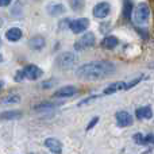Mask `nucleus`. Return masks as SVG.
<instances>
[{"label":"nucleus","mask_w":154,"mask_h":154,"mask_svg":"<svg viewBox=\"0 0 154 154\" xmlns=\"http://www.w3.org/2000/svg\"><path fill=\"white\" fill-rule=\"evenodd\" d=\"M3 88H4V81H2V80H0V91H2Z\"/></svg>","instance_id":"27"},{"label":"nucleus","mask_w":154,"mask_h":154,"mask_svg":"<svg viewBox=\"0 0 154 154\" xmlns=\"http://www.w3.org/2000/svg\"><path fill=\"white\" fill-rule=\"evenodd\" d=\"M145 143L154 145V134H147V135H145Z\"/></svg>","instance_id":"23"},{"label":"nucleus","mask_w":154,"mask_h":154,"mask_svg":"<svg viewBox=\"0 0 154 154\" xmlns=\"http://www.w3.org/2000/svg\"><path fill=\"white\" fill-rule=\"evenodd\" d=\"M70 5L75 11H80L84 5V0H70Z\"/></svg>","instance_id":"20"},{"label":"nucleus","mask_w":154,"mask_h":154,"mask_svg":"<svg viewBox=\"0 0 154 154\" xmlns=\"http://www.w3.org/2000/svg\"><path fill=\"white\" fill-rule=\"evenodd\" d=\"M109 11H111V5L107 2H101L99 4H96L95 8H93V16L97 19H104L106 16H108Z\"/></svg>","instance_id":"6"},{"label":"nucleus","mask_w":154,"mask_h":154,"mask_svg":"<svg viewBox=\"0 0 154 154\" xmlns=\"http://www.w3.org/2000/svg\"><path fill=\"white\" fill-rule=\"evenodd\" d=\"M115 72V65L109 61H95L84 64L77 69L76 76L81 80H100L111 76Z\"/></svg>","instance_id":"1"},{"label":"nucleus","mask_w":154,"mask_h":154,"mask_svg":"<svg viewBox=\"0 0 154 154\" xmlns=\"http://www.w3.org/2000/svg\"><path fill=\"white\" fill-rule=\"evenodd\" d=\"M150 18V8L147 4L145 3H141L135 7L133 12V19L135 22V24H146L149 22Z\"/></svg>","instance_id":"2"},{"label":"nucleus","mask_w":154,"mask_h":154,"mask_svg":"<svg viewBox=\"0 0 154 154\" xmlns=\"http://www.w3.org/2000/svg\"><path fill=\"white\" fill-rule=\"evenodd\" d=\"M20 101V97H19L18 95H11V96H8V97H4L2 100V103L3 104H16V103H19Z\"/></svg>","instance_id":"18"},{"label":"nucleus","mask_w":154,"mask_h":154,"mask_svg":"<svg viewBox=\"0 0 154 154\" xmlns=\"http://www.w3.org/2000/svg\"><path fill=\"white\" fill-rule=\"evenodd\" d=\"M3 61V57H2V54H0V62H2Z\"/></svg>","instance_id":"28"},{"label":"nucleus","mask_w":154,"mask_h":154,"mask_svg":"<svg viewBox=\"0 0 154 154\" xmlns=\"http://www.w3.org/2000/svg\"><path fill=\"white\" fill-rule=\"evenodd\" d=\"M96 43V38L93 32H85L80 39H77V42L75 43V49L79 51L85 50V49H89L92 46H95Z\"/></svg>","instance_id":"4"},{"label":"nucleus","mask_w":154,"mask_h":154,"mask_svg":"<svg viewBox=\"0 0 154 154\" xmlns=\"http://www.w3.org/2000/svg\"><path fill=\"white\" fill-rule=\"evenodd\" d=\"M135 115L138 119H150L153 116V109L150 107H141L135 109Z\"/></svg>","instance_id":"14"},{"label":"nucleus","mask_w":154,"mask_h":154,"mask_svg":"<svg viewBox=\"0 0 154 154\" xmlns=\"http://www.w3.org/2000/svg\"><path fill=\"white\" fill-rule=\"evenodd\" d=\"M133 139H134V142H135V143H145V135H142L141 133L134 134Z\"/></svg>","instance_id":"21"},{"label":"nucleus","mask_w":154,"mask_h":154,"mask_svg":"<svg viewBox=\"0 0 154 154\" xmlns=\"http://www.w3.org/2000/svg\"><path fill=\"white\" fill-rule=\"evenodd\" d=\"M46 45L45 42V38L41 37V35H35V37H32L31 39H30V46H31V49H34V50H41V49H43Z\"/></svg>","instance_id":"13"},{"label":"nucleus","mask_w":154,"mask_h":154,"mask_svg":"<svg viewBox=\"0 0 154 154\" xmlns=\"http://www.w3.org/2000/svg\"><path fill=\"white\" fill-rule=\"evenodd\" d=\"M77 93V88L73 87V85H66V87H62L60 88L58 91H56V93H54V97H72V96H75Z\"/></svg>","instance_id":"9"},{"label":"nucleus","mask_w":154,"mask_h":154,"mask_svg":"<svg viewBox=\"0 0 154 154\" xmlns=\"http://www.w3.org/2000/svg\"><path fill=\"white\" fill-rule=\"evenodd\" d=\"M115 118H116V123L119 127H128V126L133 125V116H131L127 111L116 112Z\"/></svg>","instance_id":"8"},{"label":"nucleus","mask_w":154,"mask_h":154,"mask_svg":"<svg viewBox=\"0 0 154 154\" xmlns=\"http://www.w3.org/2000/svg\"><path fill=\"white\" fill-rule=\"evenodd\" d=\"M48 12L53 16L61 15V14L65 12V7H64V4H60V3H53V4L48 5Z\"/></svg>","instance_id":"15"},{"label":"nucleus","mask_w":154,"mask_h":154,"mask_svg":"<svg viewBox=\"0 0 154 154\" xmlns=\"http://www.w3.org/2000/svg\"><path fill=\"white\" fill-rule=\"evenodd\" d=\"M118 43H119V39H118L116 37H112V35H109V37H106L103 39V42H101V46L106 49H114L118 46Z\"/></svg>","instance_id":"16"},{"label":"nucleus","mask_w":154,"mask_h":154,"mask_svg":"<svg viewBox=\"0 0 154 154\" xmlns=\"http://www.w3.org/2000/svg\"><path fill=\"white\" fill-rule=\"evenodd\" d=\"M57 65L61 69H70L76 65L77 62V56L72 51H65V53H61L58 57H57Z\"/></svg>","instance_id":"3"},{"label":"nucleus","mask_w":154,"mask_h":154,"mask_svg":"<svg viewBox=\"0 0 154 154\" xmlns=\"http://www.w3.org/2000/svg\"><path fill=\"white\" fill-rule=\"evenodd\" d=\"M45 146L54 154H61L62 153V143L56 138H48L45 141Z\"/></svg>","instance_id":"10"},{"label":"nucleus","mask_w":154,"mask_h":154,"mask_svg":"<svg viewBox=\"0 0 154 154\" xmlns=\"http://www.w3.org/2000/svg\"><path fill=\"white\" fill-rule=\"evenodd\" d=\"M131 11H133V4L131 0H125V18L130 19L131 18Z\"/></svg>","instance_id":"19"},{"label":"nucleus","mask_w":154,"mask_h":154,"mask_svg":"<svg viewBox=\"0 0 154 154\" xmlns=\"http://www.w3.org/2000/svg\"><path fill=\"white\" fill-rule=\"evenodd\" d=\"M20 111H5L0 115V118L2 119H18L20 118Z\"/></svg>","instance_id":"17"},{"label":"nucleus","mask_w":154,"mask_h":154,"mask_svg":"<svg viewBox=\"0 0 154 154\" xmlns=\"http://www.w3.org/2000/svg\"><path fill=\"white\" fill-rule=\"evenodd\" d=\"M141 80H142V76H139L138 79H134L133 81H130V82H128V84H126V89H130V88H133L134 85H137L139 81H141Z\"/></svg>","instance_id":"22"},{"label":"nucleus","mask_w":154,"mask_h":154,"mask_svg":"<svg viewBox=\"0 0 154 154\" xmlns=\"http://www.w3.org/2000/svg\"><path fill=\"white\" fill-rule=\"evenodd\" d=\"M5 37L10 42H18L22 38V30L19 27H11L7 32H5Z\"/></svg>","instance_id":"12"},{"label":"nucleus","mask_w":154,"mask_h":154,"mask_svg":"<svg viewBox=\"0 0 154 154\" xmlns=\"http://www.w3.org/2000/svg\"><path fill=\"white\" fill-rule=\"evenodd\" d=\"M150 68H154V64H152V65H150Z\"/></svg>","instance_id":"29"},{"label":"nucleus","mask_w":154,"mask_h":154,"mask_svg":"<svg viewBox=\"0 0 154 154\" xmlns=\"http://www.w3.org/2000/svg\"><path fill=\"white\" fill-rule=\"evenodd\" d=\"M23 75L29 80H38L43 75V72L39 66H37V65H27V66L23 69Z\"/></svg>","instance_id":"7"},{"label":"nucleus","mask_w":154,"mask_h":154,"mask_svg":"<svg viewBox=\"0 0 154 154\" xmlns=\"http://www.w3.org/2000/svg\"><path fill=\"white\" fill-rule=\"evenodd\" d=\"M23 77H24V75H23V70H19L18 75H16V77H15V80H16V81H20V80L23 79Z\"/></svg>","instance_id":"26"},{"label":"nucleus","mask_w":154,"mask_h":154,"mask_svg":"<svg viewBox=\"0 0 154 154\" xmlns=\"http://www.w3.org/2000/svg\"><path fill=\"white\" fill-rule=\"evenodd\" d=\"M11 4V0H0V7H7Z\"/></svg>","instance_id":"25"},{"label":"nucleus","mask_w":154,"mask_h":154,"mask_svg":"<svg viewBox=\"0 0 154 154\" xmlns=\"http://www.w3.org/2000/svg\"><path fill=\"white\" fill-rule=\"evenodd\" d=\"M97 122H99V118H93V119L91 120L89 123H88V126H87V130H91V128H92L93 126H95Z\"/></svg>","instance_id":"24"},{"label":"nucleus","mask_w":154,"mask_h":154,"mask_svg":"<svg viewBox=\"0 0 154 154\" xmlns=\"http://www.w3.org/2000/svg\"><path fill=\"white\" fill-rule=\"evenodd\" d=\"M0 46H2V39H0Z\"/></svg>","instance_id":"30"},{"label":"nucleus","mask_w":154,"mask_h":154,"mask_svg":"<svg viewBox=\"0 0 154 154\" xmlns=\"http://www.w3.org/2000/svg\"><path fill=\"white\" fill-rule=\"evenodd\" d=\"M88 27H89V20H88L87 18L76 19V20L70 22V24H69V29L72 30V32H75V34H81Z\"/></svg>","instance_id":"5"},{"label":"nucleus","mask_w":154,"mask_h":154,"mask_svg":"<svg viewBox=\"0 0 154 154\" xmlns=\"http://www.w3.org/2000/svg\"><path fill=\"white\" fill-rule=\"evenodd\" d=\"M126 89V82L123 81H116V82H112L109 84L106 89L103 91L104 95H112V93H116L119 91H125Z\"/></svg>","instance_id":"11"}]
</instances>
